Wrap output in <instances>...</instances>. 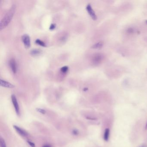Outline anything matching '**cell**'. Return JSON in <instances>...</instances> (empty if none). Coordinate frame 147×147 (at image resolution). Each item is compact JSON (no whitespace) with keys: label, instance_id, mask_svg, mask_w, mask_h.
Segmentation results:
<instances>
[{"label":"cell","instance_id":"2e32d148","mask_svg":"<svg viewBox=\"0 0 147 147\" xmlns=\"http://www.w3.org/2000/svg\"><path fill=\"white\" fill-rule=\"evenodd\" d=\"M27 142L29 144V145L30 146L32 147H35V144L32 141H27Z\"/></svg>","mask_w":147,"mask_h":147},{"label":"cell","instance_id":"7c38bea8","mask_svg":"<svg viewBox=\"0 0 147 147\" xmlns=\"http://www.w3.org/2000/svg\"><path fill=\"white\" fill-rule=\"evenodd\" d=\"M35 43L38 45H39L41 46L44 47L46 46V45H45V43L43 41L40 40V39H38L35 41Z\"/></svg>","mask_w":147,"mask_h":147},{"label":"cell","instance_id":"30bf717a","mask_svg":"<svg viewBox=\"0 0 147 147\" xmlns=\"http://www.w3.org/2000/svg\"><path fill=\"white\" fill-rule=\"evenodd\" d=\"M109 134H110V130L109 129H106L105 130L104 137L105 141H107L108 140Z\"/></svg>","mask_w":147,"mask_h":147},{"label":"cell","instance_id":"8fae6325","mask_svg":"<svg viewBox=\"0 0 147 147\" xmlns=\"http://www.w3.org/2000/svg\"><path fill=\"white\" fill-rule=\"evenodd\" d=\"M41 50L39 49H33V50L31 51V54L33 56H36V55H38L41 53Z\"/></svg>","mask_w":147,"mask_h":147},{"label":"cell","instance_id":"52a82bcc","mask_svg":"<svg viewBox=\"0 0 147 147\" xmlns=\"http://www.w3.org/2000/svg\"><path fill=\"white\" fill-rule=\"evenodd\" d=\"M14 128L15 129V130H16V131L19 134L20 136H23V137H26L28 136V134L25 130L19 128L17 126L14 125Z\"/></svg>","mask_w":147,"mask_h":147},{"label":"cell","instance_id":"3957f363","mask_svg":"<svg viewBox=\"0 0 147 147\" xmlns=\"http://www.w3.org/2000/svg\"><path fill=\"white\" fill-rule=\"evenodd\" d=\"M22 40L25 48L29 49L30 47V39L29 35L27 34L23 35L22 37Z\"/></svg>","mask_w":147,"mask_h":147},{"label":"cell","instance_id":"8992f818","mask_svg":"<svg viewBox=\"0 0 147 147\" xmlns=\"http://www.w3.org/2000/svg\"><path fill=\"white\" fill-rule=\"evenodd\" d=\"M10 67L11 68L12 72H13L14 74H16L17 70V67H16V64L15 59H11L10 60L9 62Z\"/></svg>","mask_w":147,"mask_h":147},{"label":"cell","instance_id":"ba28073f","mask_svg":"<svg viewBox=\"0 0 147 147\" xmlns=\"http://www.w3.org/2000/svg\"><path fill=\"white\" fill-rule=\"evenodd\" d=\"M0 85L2 87H6L8 88H13L14 87V85H12L11 83L6 81L4 80L0 79Z\"/></svg>","mask_w":147,"mask_h":147},{"label":"cell","instance_id":"5bb4252c","mask_svg":"<svg viewBox=\"0 0 147 147\" xmlns=\"http://www.w3.org/2000/svg\"><path fill=\"white\" fill-rule=\"evenodd\" d=\"M68 67L67 66H64L60 69L61 72H62L63 73H66L68 71Z\"/></svg>","mask_w":147,"mask_h":147},{"label":"cell","instance_id":"9c48e42d","mask_svg":"<svg viewBox=\"0 0 147 147\" xmlns=\"http://www.w3.org/2000/svg\"><path fill=\"white\" fill-rule=\"evenodd\" d=\"M103 45H104L103 42H101V41H100V42L97 43H96L95 45H93V46L92 47V48L93 49H100L102 48V47L103 46Z\"/></svg>","mask_w":147,"mask_h":147},{"label":"cell","instance_id":"5b68a950","mask_svg":"<svg viewBox=\"0 0 147 147\" xmlns=\"http://www.w3.org/2000/svg\"><path fill=\"white\" fill-rule=\"evenodd\" d=\"M86 10H87L88 13L89 14V15L90 16L91 18L93 20H95L97 19V16L96 15L95 12L94 11V10H93L90 4L87 5V7H86Z\"/></svg>","mask_w":147,"mask_h":147},{"label":"cell","instance_id":"7402d4cb","mask_svg":"<svg viewBox=\"0 0 147 147\" xmlns=\"http://www.w3.org/2000/svg\"><path fill=\"white\" fill-rule=\"evenodd\" d=\"M146 23H147V20H146Z\"/></svg>","mask_w":147,"mask_h":147},{"label":"cell","instance_id":"9a60e30c","mask_svg":"<svg viewBox=\"0 0 147 147\" xmlns=\"http://www.w3.org/2000/svg\"><path fill=\"white\" fill-rule=\"evenodd\" d=\"M36 110H37L38 112L40 113L41 114H45L46 113V111L45 110L42 109L36 108Z\"/></svg>","mask_w":147,"mask_h":147},{"label":"cell","instance_id":"e0dca14e","mask_svg":"<svg viewBox=\"0 0 147 147\" xmlns=\"http://www.w3.org/2000/svg\"><path fill=\"white\" fill-rule=\"evenodd\" d=\"M55 27H56V25L55 24H51L50 25L49 29L50 30H53L55 28Z\"/></svg>","mask_w":147,"mask_h":147},{"label":"cell","instance_id":"7a4b0ae2","mask_svg":"<svg viewBox=\"0 0 147 147\" xmlns=\"http://www.w3.org/2000/svg\"><path fill=\"white\" fill-rule=\"evenodd\" d=\"M12 101L13 104L14 105V107L15 108L16 112V114L19 115L20 112H19V104L18 103L17 100L15 95H12L11 96Z\"/></svg>","mask_w":147,"mask_h":147},{"label":"cell","instance_id":"44dd1931","mask_svg":"<svg viewBox=\"0 0 147 147\" xmlns=\"http://www.w3.org/2000/svg\"><path fill=\"white\" fill-rule=\"evenodd\" d=\"M141 147H145V146H144V145H143V146H141Z\"/></svg>","mask_w":147,"mask_h":147},{"label":"cell","instance_id":"ffe728a7","mask_svg":"<svg viewBox=\"0 0 147 147\" xmlns=\"http://www.w3.org/2000/svg\"><path fill=\"white\" fill-rule=\"evenodd\" d=\"M145 129H147V123L146 125V126H145Z\"/></svg>","mask_w":147,"mask_h":147},{"label":"cell","instance_id":"277c9868","mask_svg":"<svg viewBox=\"0 0 147 147\" xmlns=\"http://www.w3.org/2000/svg\"><path fill=\"white\" fill-rule=\"evenodd\" d=\"M103 59L104 56L103 55L100 54H95L93 56V58L92 59V61L95 64H98L102 61Z\"/></svg>","mask_w":147,"mask_h":147},{"label":"cell","instance_id":"4fadbf2b","mask_svg":"<svg viewBox=\"0 0 147 147\" xmlns=\"http://www.w3.org/2000/svg\"><path fill=\"white\" fill-rule=\"evenodd\" d=\"M0 147H7L6 143L4 139H3L2 138H0Z\"/></svg>","mask_w":147,"mask_h":147},{"label":"cell","instance_id":"d6986e66","mask_svg":"<svg viewBox=\"0 0 147 147\" xmlns=\"http://www.w3.org/2000/svg\"><path fill=\"white\" fill-rule=\"evenodd\" d=\"M42 147H51V146L50 145H45Z\"/></svg>","mask_w":147,"mask_h":147},{"label":"cell","instance_id":"ac0fdd59","mask_svg":"<svg viewBox=\"0 0 147 147\" xmlns=\"http://www.w3.org/2000/svg\"><path fill=\"white\" fill-rule=\"evenodd\" d=\"M73 133L74 135H77L79 133L78 131L77 130H74L73 131Z\"/></svg>","mask_w":147,"mask_h":147},{"label":"cell","instance_id":"6da1fadb","mask_svg":"<svg viewBox=\"0 0 147 147\" xmlns=\"http://www.w3.org/2000/svg\"><path fill=\"white\" fill-rule=\"evenodd\" d=\"M16 10V6L13 5L10 8L2 18L0 23V30L4 29L6 28L10 22L11 21L13 17L14 16Z\"/></svg>","mask_w":147,"mask_h":147}]
</instances>
